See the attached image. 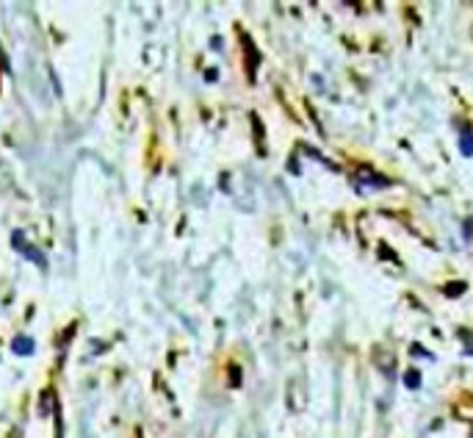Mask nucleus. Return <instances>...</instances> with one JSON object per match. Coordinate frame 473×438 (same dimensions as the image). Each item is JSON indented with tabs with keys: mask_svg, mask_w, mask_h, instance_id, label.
<instances>
[{
	"mask_svg": "<svg viewBox=\"0 0 473 438\" xmlns=\"http://www.w3.org/2000/svg\"><path fill=\"white\" fill-rule=\"evenodd\" d=\"M421 383V374L418 371H407V386H418Z\"/></svg>",
	"mask_w": 473,
	"mask_h": 438,
	"instance_id": "obj_4",
	"label": "nucleus"
},
{
	"mask_svg": "<svg viewBox=\"0 0 473 438\" xmlns=\"http://www.w3.org/2000/svg\"><path fill=\"white\" fill-rule=\"evenodd\" d=\"M11 350L17 352V355H33V338H28V336H17L14 338V344H11Z\"/></svg>",
	"mask_w": 473,
	"mask_h": 438,
	"instance_id": "obj_2",
	"label": "nucleus"
},
{
	"mask_svg": "<svg viewBox=\"0 0 473 438\" xmlns=\"http://www.w3.org/2000/svg\"><path fill=\"white\" fill-rule=\"evenodd\" d=\"M460 144H462L460 150H462L465 156H473V134L468 131V128H462V139H460Z\"/></svg>",
	"mask_w": 473,
	"mask_h": 438,
	"instance_id": "obj_3",
	"label": "nucleus"
},
{
	"mask_svg": "<svg viewBox=\"0 0 473 438\" xmlns=\"http://www.w3.org/2000/svg\"><path fill=\"white\" fill-rule=\"evenodd\" d=\"M11 244H14V247H17L20 253H25V258H28V261H33V264H36L39 270H47V261L42 258V253H39V250H36L33 244H28V238L23 236V231H14V236H11Z\"/></svg>",
	"mask_w": 473,
	"mask_h": 438,
	"instance_id": "obj_1",
	"label": "nucleus"
}]
</instances>
